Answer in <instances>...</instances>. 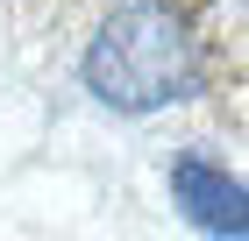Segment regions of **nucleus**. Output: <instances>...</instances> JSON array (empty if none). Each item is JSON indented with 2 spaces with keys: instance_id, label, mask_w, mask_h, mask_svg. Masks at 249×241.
<instances>
[{
  "instance_id": "nucleus-1",
  "label": "nucleus",
  "mask_w": 249,
  "mask_h": 241,
  "mask_svg": "<svg viewBox=\"0 0 249 241\" xmlns=\"http://www.w3.org/2000/svg\"><path fill=\"white\" fill-rule=\"evenodd\" d=\"M86 93L114 113H157L207 93V29L185 0H114L78 57Z\"/></svg>"
},
{
  "instance_id": "nucleus-2",
  "label": "nucleus",
  "mask_w": 249,
  "mask_h": 241,
  "mask_svg": "<svg viewBox=\"0 0 249 241\" xmlns=\"http://www.w3.org/2000/svg\"><path fill=\"white\" fill-rule=\"evenodd\" d=\"M171 199L207 241H242L249 234V192L228 163H213L199 149H178L171 156Z\"/></svg>"
}]
</instances>
